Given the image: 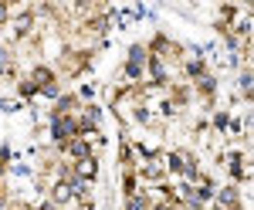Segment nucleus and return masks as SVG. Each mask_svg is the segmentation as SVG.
I'll return each mask as SVG.
<instances>
[{
  "instance_id": "obj_2",
  "label": "nucleus",
  "mask_w": 254,
  "mask_h": 210,
  "mask_svg": "<svg viewBox=\"0 0 254 210\" xmlns=\"http://www.w3.org/2000/svg\"><path fill=\"white\" fill-rule=\"evenodd\" d=\"M139 65H142V51L132 48V55H129V75H139Z\"/></svg>"
},
{
  "instance_id": "obj_1",
  "label": "nucleus",
  "mask_w": 254,
  "mask_h": 210,
  "mask_svg": "<svg viewBox=\"0 0 254 210\" xmlns=\"http://www.w3.org/2000/svg\"><path fill=\"white\" fill-rule=\"evenodd\" d=\"M68 133H75V122H71V119H58V122H55V139H64Z\"/></svg>"
}]
</instances>
